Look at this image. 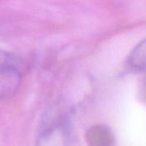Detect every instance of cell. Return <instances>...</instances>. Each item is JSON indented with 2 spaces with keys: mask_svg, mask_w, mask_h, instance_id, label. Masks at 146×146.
Listing matches in <instances>:
<instances>
[{
  "mask_svg": "<svg viewBox=\"0 0 146 146\" xmlns=\"http://www.w3.org/2000/svg\"><path fill=\"white\" fill-rule=\"evenodd\" d=\"M36 146H66V133L60 121L43 125L36 141Z\"/></svg>",
  "mask_w": 146,
  "mask_h": 146,
  "instance_id": "obj_1",
  "label": "cell"
},
{
  "mask_svg": "<svg viewBox=\"0 0 146 146\" xmlns=\"http://www.w3.org/2000/svg\"><path fill=\"white\" fill-rule=\"evenodd\" d=\"M88 146H113L114 136L106 125H96L89 128L85 134Z\"/></svg>",
  "mask_w": 146,
  "mask_h": 146,
  "instance_id": "obj_2",
  "label": "cell"
},
{
  "mask_svg": "<svg viewBox=\"0 0 146 146\" xmlns=\"http://www.w3.org/2000/svg\"><path fill=\"white\" fill-rule=\"evenodd\" d=\"M23 78V71L12 70L0 73V99L13 96L19 89Z\"/></svg>",
  "mask_w": 146,
  "mask_h": 146,
  "instance_id": "obj_3",
  "label": "cell"
},
{
  "mask_svg": "<svg viewBox=\"0 0 146 146\" xmlns=\"http://www.w3.org/2000/svg\"><path fill=\"white\" fill-rule=\"evenodd\" d=\"M128 64L134 70H142L146 67V39L141 40L131 50L129 58Z\"/></svg>",
  "mask_w": 146,
  "mask_h": 146,
  "instance_id": "obj_4",
  "label": "cell"
},
{
  "mask_svg": "<svg viewBox=\"0 0 146 146\" xmlns=\"http://www.w3.org/2000/svg\"><path fill=\"white\" fill-rule=\"evenodd\" d=\"M24 62L17 54L0 49V73L12 70H23Z\"/></svg>",
  "mask_w": 146,
  "mask_h": 146,
  "instance_id": "obj_5",
  "label": "cell"
}]
</instances>
